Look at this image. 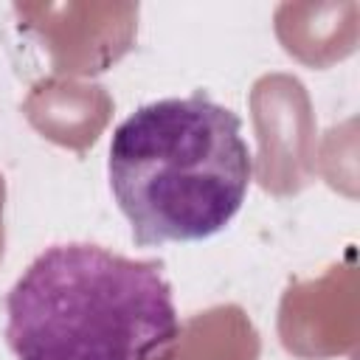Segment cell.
<instances>
[{
  "mask_svg": "<svg viewBox=\"0 0 360 360\" xmlns=\"http://www.w3.org/2000/svg\"><path fill=\"white\" fill-rule=\"evenodd\" d=\"M107 177L135 245L200 242L242 211L253 155L242 118L197 90L129 112L112 132Z\"/></svg>",
  "mask_w": 360,
  "mask_h": 360,
  "instance_id": "obj_1",
  "label": "cell"
},
{
  "mask_svg": "<svg viewBox=\"0 0 360 360\" xmlns=\"http://www.w3.org/2000/svg\"><path fill=\"white\" fill-rule=\"evenodd\" d=\"M180 329L160 264L90 242L45 248L6 295L17 360H169Z\"/></svg>",
  "mask_w": 360,
  "mask_h": 360,
  "instance_id": "obj_2",
  "label": "cell"
}]
</instances>
